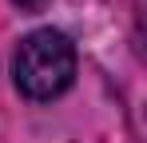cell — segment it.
<instances>
[{
  "mask_svg": "<svg viewBox=\"0 0 147 143\" xmlns=\"http://www.w3.org/2000/svg\"><path fill=\"white\" fill-rule=\"evenodd\" d=\"M72 76H76V48L64 32L40 28V32H28L16 44L12 80H16L20 95H28V99H56L60 92H68Z\"/></svg>",
  "mask_w": 147,
  "mask_h": 143,
  "instance_id": "cell-1",
  "label": "cell"
},
{
  "mask_svg": "<svg viewBox=\"0 0 147 143\" xmlns=\"http://www.w3.org/2000/svg\"><path fill=\"white\" fill-rule=\"evenodd\" d=\"M16 8H24V12H40L44 8V0H12Z\"/></svg>",
  "mask_w": 147,
  "mask_h": 143,
  "instance_id": "cell-2",
  "label": "cell"
}]
</instances>
